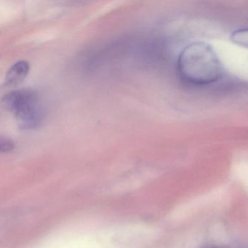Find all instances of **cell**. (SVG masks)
<instances>
[{
  "mask_svg": "<svg viewBox=\"0 0 248 248\" xmlns=\"http://www.w3.org/2000/svg\"><path fill=\"white\" fill-rule=\"evenodd\" d=\"M178 70L188 83L207 85L222 78L223 66L212 46L204 42H194L180 53Z\"/></svg>",
  "mask_w": 248,
  "mask_h": 248,
  "instance_id": "1",
  "label": "cell"
},
{
  "mask_svg": "<svg viewBox=\"0 0 248 248\" xmlns=\"http://www.w3.org/2000/svg\"><path fill=\"white\" fill-rule=\"evenodd\" d=\"M4 105L15 116L18 127L24 130L38 128L45 120L40 95L31 89L11 91L2 98Z\"/></svg>",
  "mask_w": 248,
  "mask_h": 248,
  "instance_id": "2",
  "label": "cell"
},
{
  "mask_svg": "<svg viewBox=\"0 0 248 248\" xmlns=\"http://www.w3.org/2000/svg\"><path fill=\"white\" fill-rule=\"evenodd\" d=\"M30 72V64L26 61H20L14 63L5 76L4 85L14 87L21 84L25 79Z\"/></svg>",
  "mask_w": 248,
  "mask_h": 248,
  "instance_id": "3",
  "label": "cell"
},
{
  "mask_svg": "<svg viewBox=\"0 0 248 248\" xmlns=\"http://www.w3.org/2000/svg\"><path fill=\"white\" fill-rule=\"evenodd\" d=\"M15 149V143L11 139L5 136H0V152H12Z\"/></svg>",
  "mask_w": 248,
  "mask_h": 248,
  "instance_id": "4",
  "label": "cell"
},
{
  "mask_svg": "<svg viewBox=\"0 0 248 248\" xmlns=\"http://www.w3.org/2000/svg\"><path fill=\"white\" fill-rule=\"evenodd\" d=\"M245 31L243 30H239V31H235L234 34H232V40L233 42H236V43L237 44H240L241 46H243V41H245V43H247V40H245L243 39V37H247V33H245V34H243V33L245 32Z\"/></svg>",
  "mask_w": 248,
  "mask_h": 248,
  "instance_id": "5",
  "label": "cell"
},
{
  "mask_svg": "<svg viewBox=\"0 0 248 248\" xmlns=\"http://www.w3.org/2000/svg\"></svg>",
  "mask_w": 248,
  "mask_h": 248,
  "instance_id": "6",
  "label": "cell"
}]
</instances>
